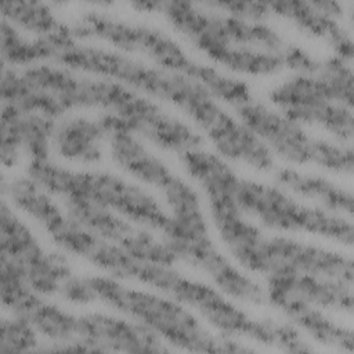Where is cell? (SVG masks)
<instances>
[{"instance_id":"obj_1","label":"cell","mask_w":354,"mask_h":354,"mask_svg":"<svg viewBox=\"0 0 354 354\" xmlns=\"http://www.w3.org/2000/svg\"><path fill=\"white\" fill-rule=\"evenodd\" d=\"M133 279L171 297L188 310H194L220 335L246 337L290 353H307L313 348L293 324L253 318L217 288L191 279L173 266L140 260Z\"/></svg>"},{"instance_id":"obj_2","label":"cell","mask_w":354,"mask_h":354,"mask_svg":"<svg viewBox=\"0 0 354 354\" xmlns=\"http://www.w3.org/2000/svg\"><path fill=\"white\" fill-rule=\"evenodd\" d=\"M46 39L51 50L50 61L72 71L111 79L144 95L170 102L185 115L210 94L202 84L185 75L145 64L118 50L80 43L68 25H62Z\"/></svg>"},{"instance_id":"obj_3","label":"cell","mask_w":354,"mask_h":354,"mask_svg":"<svg viewBox=\"0 0 354 354\" xmlns=\"http://www.w3.org/2000/svg\"><path fill=\"white\" fill-rule=\"evenodd\" d=\"M87 279L98 300L149 328L169 346L194 353L250 351L230 336L210 333L187 307L166 295L134 289L112 277Z\"/></svg>"},{"instance_id":"obj_4","label":"cell","mask_w":354,"mask_h":354,"mask_svg":"<svg viewBox=\"0 0 354 354\" xmlns=\"http://www.w3.org/2000/svg\"><path fill=\"white\" fill-rule=\"evenodd\" d=\"M28 176L53 196L91 201L149 230L162 232L170 220L147 189L109 171H76L44 159L30 160Z\"/></svg>"},{"instance_id":"obj_5","label":"cell","mask_w":354,"mask_h":354,"mask_svg":"<svg viewBox=\"0 0 354 354\" xmlns=\"http://www.w3.org/2000/svg\"><path fill=\"white\" fill-rule=\"evenodd\" d=\"M236 202L243 214L260 221L266 228L281 232H307L351 246L353 223L343 214L322 207L307 206L283 188L241 178Z\"/></svg>"},{"instance_id":"obj_6","label":"cell","mask_w":354,"mask_h":354,"mask_svg":"<svg viewBox=\"0 0 354 354\" xmlns=\"http://www.w3.org/2000/svg\"><path fill=\"white\" fill-rule=\"evenodd\" d=\"M235 109L239 120L282 159L296 165L314 163L340 174L353 173L354 152L350 145L313 137L301 124L256 98Z\"/></svg>"},{"instance_id":"obj_7","label":"cell","mask_w":354,"mask_h":354,"mask_svg":"<svg viewBox=\"0 0 354 354\" xmlns=\"http://www.w3.org/2000/svg\"><path fill=\"white\" fill-rule=\"evenodd\" d=\"M77 40L97 39L126 54H140L163 69L198 79L203 64L192 59L167 33L142 24L127 22L111 14L90 10L72 26Z\"/></svg>"},{"instance_id":"obj_8","label":"cell","mask_w":354,"mask_h":354,"mask_svg":"<svg viewBox=\"0 0 354 354\" xmlns=\"http://www.w3.org/2000/svg\"><path fill=\"white\" fill-rule=\"evenodd\" d=\"M270 100L289 119L322 127L342 144L354 136L353 109L336 102L317 75L295 73L272 88Z\"/></svg>"},{"instance_id":"obj_9","label":"cell","mask_w":354,"mask_h":354,"mask_svg":"<svg viewBox=\"0 0 354 354\" xmlns=\"http://www.w3.org/2000/svg\"><path fill=\"white\" fill-rule=\"evenodd\" d=\"M0 248L39 295L59 293L62 283L73 275L68 260L47 252L30 228L15 214L7 199L0 205Z\"/></svg>"},{"instance_id":"obj_10","label":"cell","mask_w":354,"mask_h":354,"mask_svg":"<svg viewBox=\"0 0 354 354\" xmlns=\"http://www.w3.org/2000/svg\"><path fill=\"white\" fill-rule=\"evenodd\" d=\"M68 216L94 235L124 249L133 257L173 266L177 259L165 241H159L144 227L83 198L62 199Z\"/></svg>"},{"instance_id":"obj_11","label":"cell","mask_w":354,"mask_h":354,"mask_svg":"<svg viewBox=\"0 0 354 354\" xmlns=\"http://www.w3.org/2000/svg\"><path fill=\"white\" fill-rule=\"evenodd\" d=\"M109 113L116 115L138 137L174 153L201 148L202 136L184 120L165 111L149 97L123 86Z\"/></svg>"},{"instance_id":"obj_12","label":"cell","mask_w":354,"mask_h":354,"mask_svg":"<svg viewBox=\"0 0 354 354\" xmlns=\"http://www.w3.org/2000/svg\"><path fill=\"white\" fill-rule=\"evenodd\" d=\"M257 272L306 274L353 285L354 266L350 257L337 252L281 235H266Z\"/></svg>"},{"instance_id":"obj_13","label":"cell","mask_w":354,"mask_h":354,"mask_svg":"<svg viewBox=\"0 0 354 354\" xmlns=\"http://www.w3.org/2000/svg\"><path fill=\"white\" fill-rule=\"evenodd\" d=\"M76 339L93 353H166L167 344L142 324L105 313L77 317Z\"/></svg>"},{"instance_id":"obj_14","label":"cell","mask_w":354,"mask_h":354,"mask_svg":"<svg viewBox=\"0 0 354 354\" xmlns=\"http://www.w3.org/2000/svg\"><path fill=\"white\" fill-rule=\"evenodd\" d=\"M100 119L108 131L106 141L116 165L136 180L162 191L176 176L167 165L152 153L116 115L106 112Z\"/></svg>"},{"instance_id":"obj_15","label":"cell","mask_w":354,"mask_h":354,"mask_svg":"<svg viewBox=\"0 0 354 354\" xmlns=\"http://www.w3.org/2000/svg\"><path fill=\"white\" fill-rule=\"evenodd\" d=\"M267 301L295 299L319 310L353 311V285L306 274L277 272L267 275Z\"/></svg>"},{"instance_id":"obj_16","label":"cell","mask_w":354,"mask_h":354,"mask_svg":"<svg viewBox=\"0 0 354 354\" xmlns=\"http://www.w3.org/2000/svg\"><path fill=\"white\" fill-rule=\"evenodd\" d=\"M271 14L292 21L304 33L324 39L335 51V55L351 62L354 44L348 32L337 22V18L322 11L317 0H277L267 1Z\"/></svg>"},{"instance_id":"obj_17","label":"cell","mask_w":354,"mask_h":354,"mask_svg":"<svg viewBox=\"0 0 354 354\" xmlns=\"http://www.w3.org/2000/svg\"><path fill=\"white\" fill-rule=\"evenodd\" d=\"M105 140L108 131L101 119L69 116L55 123L53 145L62 158L88 165L101 160Z\"/></svg>"},{"instance_id":"obj_18","label":"cell","mask_w":354,"mask_h":354,"mask_svg":"<svg viewBox=\"0 0 354 354\" xmlns=\"http://www.w3.org/2000/svg\"><path fill=\"white\" fill-rule=\"evenodd\" d=\"M271 304L279 308V311L290 319V324L299 330H304L315 342L340 351H353V330L328 318L322 310L288 297L272 300Z\"/></svg>"},{"instance_id":"obj_19","label":"cell","mask_w":354,"mask_h":354,"mask_svg":"<svg viewBox=\"0 0 354 354\" xmlns=\"http://www.w3.org/2000/svg\"><path fill=\"white\" fill-rule=\"evenodd\" d=\"M195 261L192 267L205 272L227 297L249 304H264L267 301L266 290L234 266L216 245L203 252Z\"/></svg>"},{"instance_id":"obj_20","label":"cell","mask_w":354,"mask_h":354,"mask_svg":"<svg viewBox=\"0 0 354 354\" xmlns=\"http://www.w3.org/2000/svg\"><path fill=\"white\" fill-rule=\"evenodd\" d=\"M275 181L281 188L301 198L315 201L326 210L353 216V194L325 177L301 173L292 167H282L275 171Z\"/></svg>"},{"instance_id":"obj_21","label":"cell","mask_w":354,"mask_h":354,"mask_svg":"<svg viewBox=\"0 0 354 354\" xmlns=\"http://www.w3.org/2000/svg\"><path fill=\"white\" fill-rule=\"evenodd\" d=\"M3 196L35 220L47 234L53 232L66 218V213L57 205L53 195L28 177H17L11 181H1Z\"/></svg>"},{"instance_id":"obj_22","label":"cell","mask_w":354,"mask_h":354,"mask_svg":"<svg viewBox=\"0 0 354 354\" xmlns=\"http://www.w3.org/2000/svg\"><path fill=\"white\" fill-rule=\"evenodd\" d=\"M39 335L47 337L51 343H65L76 339L77 317L44 301L40 296L21 315Z\"/></svg>"},{"instance_id":"obj_23","label":"cell","mask_w":354,"mask_h":354,"mask_svg":"<svg viewBox=\"0 0 354 354\" xmlns=\"http://www.w3.org/2000/svg\"><path fill=\"white\" fill-rule=\"evenodd\" d=\"M1 15L15 28L35 33L36 37L48 36L64 25L53 10L40 1L6 0L1 3Z\"/></svg>"},{"instance_id":"obj_24","label":"cell","mask_w":354,"mask_h":354,"mask_svg":"<svg viewBox=\"0 0 354 354\" xmlns=\"http://www.w3.org/2000/svg\"><path fill=\"white\" fill-rule=\"evenodd\" d=\"M51 58L44 36L26 39L8 21L1 19V64L8 66H30Z\"/></svg>"},{"instance_id":"obj_25","label":"cell","mask_w":354,"mask_h":354,"mask_svg":"<svg viewBox=\"0 0 354 354\" xmlns=\"http://www.w3.org/2000/svg\"><path fill=\"white\" fill-rule=\"evenodd\" d=\"M0 290L3 306L11 310L12 315L21 317L30 304L40 296L36 293L17 266L0 253Z\"/></svg>"},{"instance_id":"obj_26","label":"cell","mask_w":354,"mask_h":354,"mask_svg":"<svg viewBox=\"0 0 354 354\" xmlns=\"http://www.w3.org/2000/svg\"><path fill=\"white\" fill-rule=\"evenodd\" d=\"M22 148L30 160L48 159L55 129V119L41 113H22L19 120Z\"/></svg>"},{"instance_id":"obj_27","label":"cell","mask_w":354,"mask_h":354,"mask_svg":"<svg viewBox=\"0 0 354 354\" xmlns=\"http://www.w3.org/2000/svg\"><path fill=\"white\" fill-rule=\"evenodd\" d=\"M317 76L326 84L333 100L353 109L354 98V75L350 62L333 55L321 61Z\"/></svg>"},{"instance_id":"obj_28","label":"cell","mask_w":354,"mask_h":354,"mask_svg":"<svg viewBox=\"0 0 354 354\" xmlns=\"http://www.w3.org/2000/svg\"><path fill=\"white\" fill-rule=\"evenodd\" d=\"M36 329L24 318L12 315V318H4L0 326V353H26L37 351Z\"/></svg>"},{"instance_id":"obj_29","label":"cell","mask_w":354,"mask_h":354,"mask_svg":"<svg viewBox=\"0 0 354 354\" xmlns=\"http://www.w3.org/2000/svg\"><path fill=\"white\" fill-rule=\"evenodd\" d=\"M22 112L11 105H1V124H0V155L1 163L7 167H12L21 155L22 138H21V120Z\"/></svg>"},{"instance_id":"obj_30","label":"cell","mask_w":354,"mask_h":354,"mask_svg":"<svg viewBox=\"0 0 354 354\" xmlns=\"http://www.w3.org/2000/svg\"><path fill=\"white\" fill-rule=\"evenodd\" d=\"M206 6L232 15L245 21L264 22L266 18L271 15L270 7L267 1H242V0H231V1H206Z\"/></svg>"},{"instance_id":"obj_31","label":"cell","mask_w":354,"mask_h":354,"mask_svg":"<svg viewBox=\"0 0 354 354\" xmlns=\"http://www.w3.org/2000/svg\"><path fill=\"white\" fill-rule=\"evenodd\" d=\"M283 64L297 75H317L321 66V61L315 59L301 47L295 44H288L282 54Z\"/></svg>"},{"instance_id":"obj_32","label":"cell","mask_w":354,"mask_h":354,"mask_svg":"<svg viewBox=\"0 0 354 354\" xmlns=\"http://www.w3.org/2000/svg\"><path fill=\"white\" fill-rule=\"evenodd\" d=\"M65 300L75 304H88L97 299V295L87 278H79L76 275L69 277L61 286L59 293Z\"/></svg>"}]
</instances>
